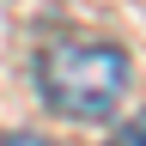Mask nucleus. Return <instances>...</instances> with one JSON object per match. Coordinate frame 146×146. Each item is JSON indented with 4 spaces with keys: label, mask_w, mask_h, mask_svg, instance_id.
<instances>
[{
    "label": "nucleus",
    "mask_w": 146,
    "mask_h": 146,
    "mask_svg": "<svg viewBox=\"0 0 146 146\" xmlns=\"http://www.w3.org/2000/svg\"><path fill=\"white\" fill-rule=\"evenodd\" d=\"M49 110L61 116H110L128 91V55L110 43H49L36 61Z\"/></svg>",
    "instance_id": "f257e3e1"
},
{
    "label": "nucleus",
    "mask_w": 146,
    "mask_h": 146,
    "mask_svg": "<svg viewBox=\"0 0 146 146\" xmlns=\"http://www.w3.org/2000/svg\"><path fill=\"white\" fill-rule=\"evenodd\" d=\"M122 146H146V110H140V116L122 128Z\"/></svg>",
    "instance_id": "f03ea898"
},
{
    "label": "nucleus",
    "mask_w": 146,
    "mask_h": 146,
    "mask_svg": "<svg viewBox=\"0 0 146 146\" xmlns=\"http://www.w3.org/2000/svg\"><path fill=\"white\" fill-rule=\"evenodd\" d=\"M0 146H49L43 134H12V140H0Z\"/></svg>",
    "instance_id": "7ed1b4c3"
}]
</instances>
